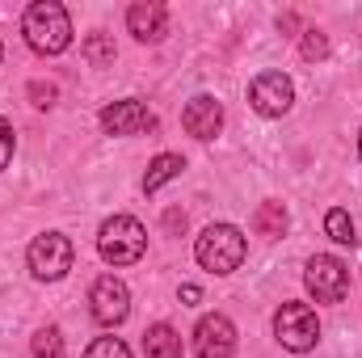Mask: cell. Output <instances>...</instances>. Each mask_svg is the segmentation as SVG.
<instances>
[{"label":"cell","mask_w":362,"mask_h":358,"mask_svg":"<svg viewBox=\"0 0 362 358\" xmlns=\"http://www.w3.org/2000/svg\"><path fill=\"white\" fill-rule=\"evenodd\" d=\"M21 34L38 55H64L72 47V17L59 0H34L21 17Z\"/></svg>","instance_id":"cell-1"},{"label":"cell","mask_w":362,"mask_h":358,"mask_svg":"<svg viewBox=\"0 0 362 358\" xmlns=\"http://www.w3.org/2000/svg\"><path fill=\"white\" fill-rule=\"evenodd\" d=\"M245 253H249V241L236 224H211L198 241H194V258L198 266L211 270V274H236L245 266Z\"/></svg>","instance_id":"cell-2"},{"label":"cell","mask_w":362,"mask_h":358,"mask_svg":"<svg viewBox=\"0 0 362 358\" xmlns=\"http://www.w3.org/2000/svg\"><path fill=\"white\" fill-rule=\"evenodd\" d=\"M148 249V228L135 215H110L97 232V253L110 266H135Z\"/></svg>","instance_id":"cell-3"},{"label":"cell","mask_w":362,"mask_h":358,"mask_svg":"<svg viewBox=\"0 0 362 358\" xmlns=\"http://www.w3.org/2000/svg\"><path fill=\"white\" fill-rule=\"evenodd\" d=\"M274 337H278L282 350H291V354H308V350H316V342H320L316 308H312V304H299V299L282 304V308L274 312Z\"/></svg>","instance_id":"cell-4"},{"label":"cell","mask_w":362,"mask_h":358,"mask_svg":"<svg viewBox=\"0 0 362 358\" xmlns=\"http://www.w3.org/2000/svg\"><path fill=\"white\" fill-rule=\"evenodd\" d=\"M303 287H308V295L316 304H341L346 291H350V270L333 253H316L303 266Z\"/></svg>","instance_id":"cell-5"},{"label":"cell","mask_w":362,"mask_h":358,"mask_svg":"<svg viewBox=\"0 0 362 358\" xmlns=\"http://www.w3.org/2000/svg\"><path fill=\"white\" fill-rule=\"evenodd\" d=\"M72 258H76V249H72V241H68L64 232H42V236H34V245H30V253H25L30 274H34L38 282H59V278L72 270Z\"/></svg>","instance_id":"cell-6"},{"label":"cell","mask_w":362,"mask_h":358,"mask_svg":"<svg viewBox=\"0 0 362 358\" xmlns=\"http://www.w3.org/2000/svg\"><path fill=\"white\" fill-rule=\"evenodd\" d=\"M89 312L105 329H114V325H122L131 316V291H127V282L118 274H101L89 287Z\"/></svg>","instance_id":"cell-7"},{"label":"cell","mask_w":362,"mask_h":358,"mask_svg":"<svg viewBox=\"0 0 362 358\" xmlns=\"http://www.w3.org/2000/svg\"><path fill=\"white\" fill-rule=\"evenodd\" d=\"M249 105L262 114V118H282L291 105H295V85L286 72H262L253 76L249 85Z\"/></svg>","instance_id":"cell-8"},{"label":"cell","mask_w":362,"mask_h":358,"mask_svg":"<svg viewBox=\"0 0 362 358\" xmlns=\"http://www.w3.org/2000/svg\"><path fill=\"white\" fill-rule=\"evenodd\" d=\"M97 122H101L105 135H144V131H156V114H152L144 101H135V97L101 105Z\"/></svg>","instance_id":"cell-9"},{"label":"cell","mask_w":362,"mask_h":358,"mask_svg":"<svg viewBox=\"0 0 362 358\" xmlns=\"http://www.w3.org/2000/svg\"><path fill=\"white\" fill-rule=\"evenodd\" d=\"M194 354L198 358H232L236 354V325L223 312H206L194 325Z\"/></svg>","instance_id":"cell-10"},{"label":"cell","mask_w":362,"mask_h":358,"mask_svg":"<svg viewBox=\"0 0 362 358\" xmlns=\"http://www.w3.org/2000/svg\"><path fill=\"white\" fill-rule=\"evenodd\" d=\"M181 127H185L194 139H215V135L223 131V105H219L211 93H198V97L185 101V110H181Z\"/></svg>","instance_id":"cell-11"},{"label":"cell","mask_w":362,"mask_h":358,"mask_svg":"<svg viewBox=\"0 0 362 358\" xmlns=\"http://www.w3.org/2000/svg\"><path fill=\"white\" fill-rule=\"evenodd\" d=\"M127 30L139 38V42H160L169 34V8L160 0H135L127 8Z\"/></svg>","instance_id":"cell-12"},{"label":"cell","mask_w":362,"mask_h":358,"mask_svg":"<svg viewBox=\"0 0 362 358\" xmlns=\"http://www.w3.org/2000/svg\"><path fill=\"white\" fill-rule=\"evenodd\" d=\"M185 173V156H177V152H160L152 165H148V173H144V194H156L160 185H169L173 178H181Z\"/></svg>","instance_id":"cell-13"},{"label":"cell","mask_w":362,"mask_h":358,"mask_svg":"<svg viewBox=\"0 0 362 358\" xmlns=\"http://www.w3.org/2000/svg\"><path fill=\"white\" fill-rule=\"evenodd\" d=\"M144 354L148 358H181V333L173 325H152L148 333H144Z\"/></svg>","instance_id":"cell-14"},{"label":"cell","mask_w":362,"mask_h":358,"mask_svg":"<svg viewBox=\"0 0 362 358\" xmlns=\"http://www.w3.org/2000/svg\"><path fill=\"white\" fill-rule=\"evenodd\" d=\"M253 232L257 236H266V241H278V236H286V207L282 202H262L257 211H253Z\"/></svg>","instance_id":"cell-15"},{"label":"cell","mask_w":362,"mask_h":358,"mask_svg":"<svg viewBox=\"0 0 362 358\" xmlns=\"http://www.w3.org/2000/svg\"><path fill=\"white\" fill-rule=\"evenodd\" d=\"M325 232H329L337 245H354V241H358V236H354V219H350L346 207H333V211L325 215Z\"/></svg>","instance_id":"cell-16"},{"label":"cell","mask_w":362,"mask_h":358,"mask_svg":"<svg viewBox=\"0 0 362 358\" xmlns=\"http://www.w3.org/2000/svg\"><path fill=\"white\" fill-rule=\"evenodd\" d=\"M30 350H34V358H64V333H59L55 325H42V329L34 333Z\"/></svg>","instance_id":"cell-17"},{"label":"cell","mask_w":362,"mask_h":358,"mask_svg":"<svg viewBox=\"0 0 362 358\" xmlns=\"http://www.w3.org/2000/svg\"><path fill=\"white\" fill-rule=\"evenodd\" d=\"M85 59H89L93 68H105V64H114V42H110V34H89L85 38Z\"/></svg>","instance_id":"cell-18"},{"label":"cell","mask_w":362,"mask_h":358,"mask_svg":"<svg viewBox=\"0 0 362 358\" xmlns=\"http://www.w3.org/2000/svg\"><path fill=\"white\" fill-rule=\"evenodd\" d=\"M85 358H131V350H127L122 337H97L89 350H85Z\"/></svg>","instance_id":"cell-19"},{"label":"cell","mask_w":362,"mask_h":358,"mask_svg":"<svg viewBox=\"0 0 362 358\" xmlns=\"http://www.w3.org/2000/svg\"><path fill=\"white\" fill-rule=\"evenodd\" d=\"M299 51H303V59H325V55H329V38H325L320 30H303Z\"/></svg>","instance_id":"cell-20"},{"label":"cell","mask_w":362,"mask_h":358,"mask_svg":"<svg viewBox=\"0 0 362 358\" xmlns=\"http://www.w3.org/2000/svg\"><path fill=\"white\" fill-rule=\"evenodd\" d=\"M13 148H17V135H13L8 118H0V169H8V161H13Z\"/></svg>","instance_id":"cell-21"},{"label":"cell","mask_w":362,"mask_h":358,"mask_svg":"<svg viewBox=\"0 0 362 358\" xmlns=\"http://www.w3.org/2000/svg\"><path fill=\"white\" fill-rule=\"evenodd\" d=\"M30 97H34V105H38V110H47V105H55V85L34 81V85H30Z\"/></svg>","instance_id":"cell-22"},{"label":"cell","mask_w":362,"mask_h":358,"mask_svg":"<svg viewBox=\"0 0 362 358\" xmlns=\"http://www.w3.org/2000/svg\"><path fill=\"white\" fill-rule=\"evenodd\" d=\"M198 295H202V291H198L194 282H185V287H181V304H198Z\"/></svg>","instance_id":"cell-23"},{"label":"cell","mask_w":362,"mask_h":358,"mask_svg":"<svg viewBox=\"0 0 362 358\" xmlns=\"http://www.w3.org/2000/svg\"><path fill=\"white\" fill-rule=\"evenodd\" d=\"M358 161H362V131H358Z\"/></svg>","instance_id":"cell-24"},{"label":"cell","mask_w":362,"mask_h":358,"mask_svg":"<svg viewBox=\"0 0 362 358\" xmlns=\"http://www.w3.org/2000/svg\"><path fill=\"white\" fill-rule=\"evenodd\" d=\"M0 59H4V47H0Z\"/></svg>","instance_id":"cell-25"}]
</instances>
